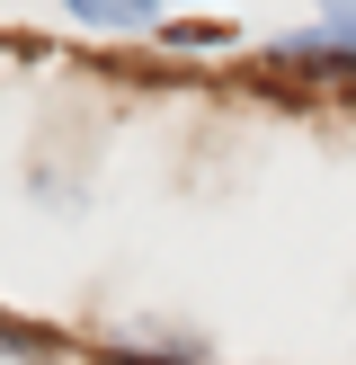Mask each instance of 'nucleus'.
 Masks as SVG:
<instances>
[{
	"instance_id": "nucleus-2",
	"label": "nucleus",
	"mask_w": 356,
	"mask_h": 365,
	"mask_svg": "<svg viewBox=\"0 0 356 365\" xmlns=\"http://www.w3.org/2000/svg\"><path fill=\"white\" fill-rule=\"evenodd\" d=\"M320 36L338 53H356V0H320Z\"/></svg>"
},
{
	"instance_id": "nucleus-1",
	"label": "nucleus",
	"mask_w": 356,
	"mask_h": 365,
	"mask_svg": "<svg viewBox=\"0 0 356 365\" xmlns=\"http://www.w3.org/2000/svg\"><path fill=\"white\" fill-rule=\"evenodd\" d=\"M63 9L80 18V27H152L169 0H63Z\"/></svg>"
}]
</instances>
